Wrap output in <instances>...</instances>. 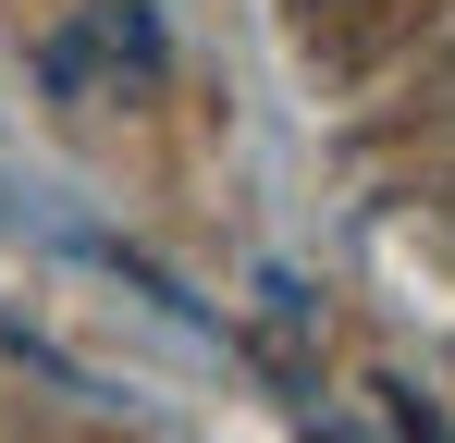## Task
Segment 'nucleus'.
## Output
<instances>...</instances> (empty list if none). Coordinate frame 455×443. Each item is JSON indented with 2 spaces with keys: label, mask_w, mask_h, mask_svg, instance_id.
Instances as JSON below:
<instances>
[{
  "label": "nucleus",
  "mask_w": 455,
  "mask_h": 443,
  "mask_svg": "<svg viewBox=\"0 0 455 443\" xmlns=\"http://www.w3.org/2000/svg\"><path fill=\"white\" fill-rule=\"evenodd\" d=\"M443 12L455 0H283V37L320 74H381V62H406Z\"/></svg>",
  "instance_id": "f257e3e1"
}]
</instances>
